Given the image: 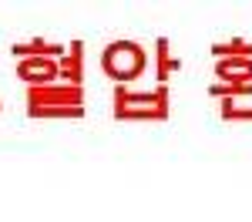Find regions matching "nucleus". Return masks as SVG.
I'll list each match as a JSON object with an SVG mask.
<instances>
[]
</instances>
